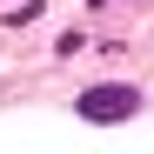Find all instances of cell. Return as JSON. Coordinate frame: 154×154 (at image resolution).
Listing matches in <instances>:
<instances>
[{
	"label": "cell",
	"instance_id": "6da1fadb",
	"mask_svg": "<svg viewBox=\"0 0 154 154\" xmlns=\"http://www.w3.org/2000/svg\"><path fill=\"white\" fill-rule=\"evenodd\" d=\"M74 114L81 121H134L141 114V87H127V81H100V87H81L74 94Z\"/></svg>",
	"mask_w": 154,
	"mask_h": 154
}]
</instances>
